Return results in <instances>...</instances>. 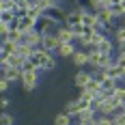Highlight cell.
I'll use <instances>...</instances> for the list:
<instances>
[{
    "instance_id": "cell-1",
    "label": "cell",
    "mask_w": 125,
    "mask_h": 125,
    "mask_svg": "<svg viewBox=\"0 0 125 125\" xmlns=\"http://www.w3.org/2000/svg\"><path fill=\"white\" fill-rule=\"evenodd\" d=\"M28 61L32 62L37 69H41V71H52V69H56L54 52H48V50H43V48H37V50L30 54V58H28Z\"/></svg>"
},
{
    "instance_id": "cell-2",
    "label": "cell",
    "mask_w": 125,
    "mask_h": 125,
    "mask_svg": "<svg viewBox=\"0 0 125 125\" xmlns=\"http://www.w3.org/2000/svg\"><path fill=\"white\" fill-rule=\"evenodd\" d=\"M91 52V62H88V69L95 71V69H106L110 62L114 61L112 54H106V52H99V50H88Z\"/></svg>"
},
{
    "instance_id": "cell-3",
    "label": "cell",
    "mask_w": 125,
    "mask_h": 125,
    "mask_svg": "<svg viewBox=\"0 0 125 125\" xmlns=\"http://www.w3.org/2000/svg\"><path fill=\"white\" fill-rule=\"evenodd\" d=\"M41 69H32V71H24L22 73V80H20V84L24 88L26 93H32L35 88L39 86V78H41Z\"/></svg>"
},
{
    "instance_id": "cell-4",
    "label": "cell",
    "mask_w": 125,
    "mask_h": 125,
    "mask_svg": "<svg viewBox=\"0 0 125 125\" xmlns=\"http://www.w3.org/2000/svg\"><path fill=\"white\" fill-rule=\"evenodd\" d=\"M37 24H39V17H30V15H24V13H17V17L13 22V28H20L24 32H30V30L37 28Z\"/></svg>"
},
{
    "instance_id": "cell-5",
    "label": "cell",
    "mask_w": 125,
    "mask_h": 125,
    "mask_svg": "<svg viewBox=\"0 0 125 125\" xmlns=\"http://www.w3.org/2000/svg\"><path fill=\"white\" fill-rule=\"evenodd\" d=\"M22 73H24L22 69H17V67H11L9 62H0V75H4V78H9V80H11L13 84L22 80Z\"/></svg>"
},
{
    "instance_id": "cell-6",
    "label": "cell",
    "mask_w": 125,
    "mask_h": 125,
    "mask_svg": "<svg viewBox=\"0 0 125 125\" xmlns=\"http://www.w3.org/2000/svg\"><path fill=\"white\" fill-rule=\"evenodd\" d=\"M17 45H20V43H15L11 39H2V45H0V62L9 61L13 54L17 52Z\"/></svg>"
},
{
    "instance_id": "cell-7",
    "label": "cell",
    "mask_w": 125,
    "mask_h": 125,
    "mask_svg": "<svg viewBox=\"0 0 125 125\" xmlns=\"http://www.w3.org/2000/svg\"><path fill=\"white\" fill-rule=\"evenodd\" d=\"M41 48L56 54V50L61 48V39L56 37V32H43V43H41Z\"/></svg>"
},
{
    "instance_id": "cell-8",
    "label": "cell",
    "mask_w": 125,
    "mask_h": 125,
    "mask_svg": "<svg viewBox=\"0 0 125 125\" xmlns=\"http://www.w3.org/2000/svg\"><path fill=\"white\" fill-rule=\"evenodd\" d=\"M91 78H93V71H91V69H78L75 75H73V84L78 86V91H82V88L91 82Z\"/></svg>"
},
{
    "instance_id": "cell-9",
    "label": "cell",
    "mask_w": 125,
    "mask_h": 125,
    "mask_svg": "<svg viewBox=\"0 0 125 125\" xmlns=\"http://www.w3.org/2000/svg\"><path fill=\"white\" fill-rule=\"evenodd\" d=\"M45 15L52 17L56 24H65V22H67V11L62 9L61 4H54V7H50V9H45Z\"/></svg>"
},
{
    "instance_id": "cell-10",
    "label": "cell",
    "mask_w": 125,
    "mask_h": 125,
    "mask_svg": "<svg viewBox=\"0 0 125 125\" xmlns=\"http://www.w3.org/2000/svg\"><path fill=\"white\" fill-rule=\"evenodd\" d=\"M71 62H73L78 69H86V67H88V62H91V52H88V50H82V48H80V50L73 54Z\"/></svg>"
},
{
    "instance_id": "cell-11",
    "label": "cell",
    "mask_w": 125,
    "mask_h": 125,
    "mask_svg": "<svg viewBox=\"0 0 125 125\" xmlns=\"http://www.w3.org/2000/svg\"><path fill=\"white\" fill-rule=\"evenodd\" d=\"M56 37L61 39V43H75V35L67 24H61L56 28Z\"/></svg>"
},
{
    "instance_id": "cell-12",
    "label": "cell",
    "mask_w": 125,
    "mask_h": 125,
    "mask_svg": "<svg viewBox=\"0 0 125 125\" xmlns=\"http://www.w3.org/2000/svg\"><path fill=\"white\" fill-rule=\"evenodd\" d=\"M82 17H84V9H80L78 4H75L71 11H67V22L65 24L71 26V24H82Z\"/></svg>"
},
{
    "instance_id": "cell-13",
    "label": "cell",
    "mask_w": 125,
    "mask_h": 125,
    "mask_svg": "<svg viewBox=\"0 0 125 125\" xmlns=\"http://www.w3.org/2000/svg\"><path fill=\"white\" fill-rule=\"evenodd\" d=\"M62 110H65V112L67 114H71V116H78V114L82 112V110H84V106H82V101L78 99V97H75V99H69L67 101V104H65V108H62Z\"/></svg>"
},
{
    "instance_id": "cell-14",
    "label": "cell",
    "mask_w": 125,
    "mask_h": 125,
    "mask_svg": "<svg viewBox=\"0 0 125 125\" xmlns=\"http://www.w3.org/2000/svg\"><path fill=\"white\" fill-rule=\"evenodd\" d=\"M78 50H80L78 43H61V48L56 50V54H58L61 58H73V54Z\"/></svg>"
},
{
    "instance_id": "cell-15",
    "label": "cell",
    "mask_w": 125,
    "mask_h": 125,
    "mask_svg": "<svg viewBox=\"0 0 125 125\" xmlns=\"http://www.w3.org/2000/svg\"><path fill=\"white\" fill-rule=\"evenodd\" d=\"M114 45H116V41H114L112 37H108V35H104V37H101V41L97 43V48H95V50L106 52V54H114Z\"/></svg>"
},
{
    "instance_id": "cell-16",
    "label": "cell",
    "mask_w": 125,
    "mask_h": 125,
    "mask_svg": "<svg viewBox=\"0 0 125 125\" xmlns=\"http://www.w3.org/2000/svg\"><path fill=\"white\" fill-rule=\"evenodd\" d=\"M104 71H106V75H108V78H114V80H119V82H123V78H125V71H123V69H121L114 61L110 62Z\"/></svg>"
},
{
    "instance_id": "cell-17",
    "label": "cell",
    "mask_w": 125,
    "mask_h": 125,
    "mask_svg": "<svg viewBox=\"0 0 125 125\" xmlns=\"http://www.w3.org/2000/svg\"><path fill=\"white\" fill-rule=\"evenodd\" d=\"M82 24L88 26V28H99L101 30V24H99V15L95 11H84V17H82Z\"/></svg>"
},
{
    "instance_id": "cell-18",
    "label": "cell",
    "mask_w": 125,
    "mask_h": 125,
    "mask_svg": "<svg viewBox=\"0 0 125 125\" xmlns=\"http://www.w3.org/2000/svg\"><path fill=\"white\" fill-rule=\"evenodd\" d=\"M112 39L116 41V45H119V50L121 48H125V26L121 24V26H116L112 30Z\"/></svg>"
},
{
    "instance_id": "cell-19",
    "label": "cell",
    "mask_w": 125,
    "mask_h": 125,
    "mask_svg": "<svg viewBox=\"0 0 125 125\" xmlns=\"http://www.w3.org/2000/svg\"><path fill=\"white\" fill-rule=\"evenodd\" d=\"M54 125H75V119L62 110V112H58L54 116Z\"/></svg>"
},
{
    "instance_id": "cell-20",
    "label": "cell",
    "mask_w": 125,
    "mask_h": 125,
    "mask_svg": "<svg viewBox=\"0 0 125 125\" xmlns=\"http://www.w3.org/2000/svg\"><path fill=\"white\" fill-rule=\"evenodd\" d=\"M15 17H17V11H0V22L2 24H11L13 26Z\"/></svg>"
},
{
    "instance_id": "cell-21",
    "label": "cell",
    "mask_w": 125,
    "mask_h": 125,
    "mask_svg": "<svg viewBox=\"0 0 125 125\" xmlns=\"http://www.w3.org/2000/svg\"><path fill=\"white\" fill-rule=\"evenodd\" d=\"M84 88L91 91V93H95V95H99V93H101V82L97 80V78H91V82H88Z\"/></svg>"
},
{
    "instance_id": "cell-22",
    "label": "cell",
    "mask_w": 125,
    "mask_h": 125,
    "mask_svg": "<svg viewBox=\"0 0 125 125\" xmlns=\"http://www.w3.org/2000/svg\"><path fill=\"white\" fill-rule=\"evenodd\" d=\"M95 125H114V119L110 116V114H97Z\"/></svg>"
},
{
    "instance_id": "cell-23",
    "label": "cell",
    "mask_w": 125,
    "mask_h": 125,
    "mask_svg": "<svg viewBox=\"0 0 125 125\" xmlns=\"http://www.w3.org/2000/svg\"><path fill=\"white\" fill-rule=\"evenodd\" d=\"M114 97H116V101L121 104V108H125V84H121V86L114 91Z\"/></svg>"
},
{
    "instance_id": "cell-24",
    "label": "cell",
    "mask_w": 125,
    "mask_h": 125,
    "mask_svg": "<svg viewBox=\"0 0 125 125\" xmlns=\"http://www.w3.org/2000/svg\"><path fill=\"white\" fill-rule=\"evenodd\" d=\"M0 11H17L13 0H0Z\"/></svg>"
},
{
    "instance_id": "cell-25",
    "label": "cell",
    "mask_w": 125,
    "mask_h": 125,
    "mask_svg": "<svg viewBox=\"0 0 125 125\" xmlns=\"http://www.w3.org/2000/svg\"><path fill=\"white\" fill-rule=\"evenodd\" d=\"M11 80H9V78H4V75H0V93H2V95H7V91H9V88H11Z\"/></svg>"
},
{
    "instance_id": "cell-26",
    "label": "cell",
    "mask_w": 125,
    "mask_h": 125,
    "mask_svg": "<svg viewBox=\"0 0 125 125\" xmlns=\"http://www.w3.org/2000/svg\"><path fill=\"white\" fill-rule=\"evenodd\" d=\"M0 125H15L13 114H9L7 110H4V112H2V116H0Z\"/></svg>"
},
{
    "instance_id": "cell-27",
    "label": "cell",
    "mask_w": 125,
    "mask_h": 125,
    "mask_svg": "<svg viewBox=\"0 0 125 125\" xmlns=\"http://www.w3.org/2000/svg\"><path fill=\"white\" fill-rule=\"evenodd\" d=\"M35 2H37L43 11H45V9H50V7H54V4H58V0H35Z\"/></svg>"
},
{
    "instance_id": "cell-28",
    "label": "cell",
    "mask_w": 125,
    "mask_h": 125,
    "mask_svg": "<svg viewBox=\"0 0 125 125\" xmlns=\"http://www.w3.org/2000/svg\"><path fill=\"white\" fill-rule=\"evenodd\" d=\"M112 119H114V125H125V110H119Z\"/></svg>"
},
{
    "instance_id": "cell-29",
    "label": "cell",
    "mask_w": 125,
    "mask_h": 125,
    "mask_svg": "<svg viewBox=\"0 0 125 125\" xmlns=\"http://www.w3.org/2000/svg\"><path fill=\"white\" fill-rule=\"evenodd\" d=\"M9 106H11V101H9V97H7V95H4V97H2V101H0V108H2V112H4Z\"/></svg>"
},
{
    "instance_id": "cell-30",
    "label": "cell",
    "mask_w": 125,
    "mask_h": 125,
    "mask_svg": "<svg viewBox=\"0 0 125 125\" xmlns=\"http://www.w3.org/2000/svg\"><path fill=\"white\" fill-rule=\"evenodd\" d=\"M121 24H123V26H125V15H123V17H121Z\"/></svg>"
},
{
    "instance_id": "cell-31",
    "label": "cell",
    "mask_w": 125,
    "mask_h": 125,
    "mask_svg": "<svg viewBox=\"0 0 125 125\" xmlns=\"http://www.w3.org/2000/svg\"><path fill=\"white\" fill-rule=\"evenodd\" d=\"M123 84H125V78H123Z\"/></svg>"
}]
</instances>
